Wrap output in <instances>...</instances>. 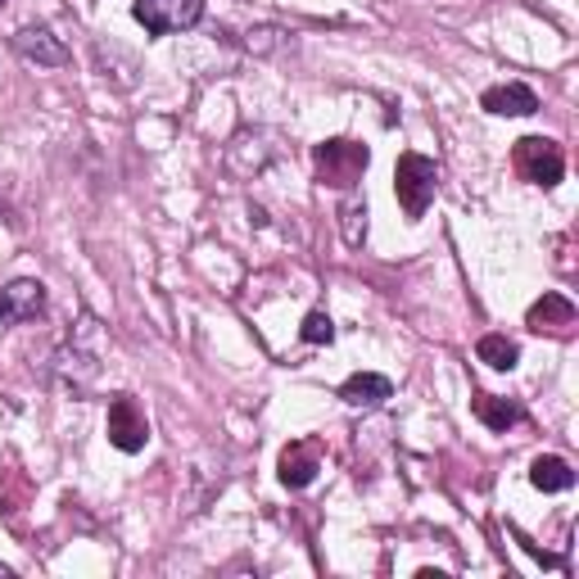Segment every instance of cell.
<instances>
[{
	"label": "cell",
	"instance_id": "cell-1",
	"mask_svg": "<svg viewBox=\"0 0 579 579\" xmlns=\"http://www.w3.org/2000/svg\"><path fill=\"white\" fill-rule=\"evenodd\" d=\"M367 164H371V155H367V145H358V140H322L313 150L317 181L335 186V190H354L362 181Z\"/></svg>",
	"mask_w": 579,
	"mask_h": 579
},
{
	"label": "cell",
	"instance_id": "cell-2",
	"mask_svg": "<svg viewBox=\"0 0 579 579\" xmlns=\"http://www.w3.org/2000/svg\"><path fill=\"white\" fill-rule=\"evenodd\" d=\"M285 159V145H281V136L276 131H267V127H245V131H235L231 136V145H227V168L235 172V177H259V172H267L272 164H281Z\"/></svg>",
	"mask_w": 579,
	"mask_h": 579
},
{
	"label": "cell",
	"instance_id": "cell-3",
	"mask_svg": "<svg viewBox=\"0 0 579 579\" xmlns=\"http://www.w3.org/2000/svg\"><path fill=\"white\" fill-rule=\"evenodd\" d=\"M434 186H440V164L425 159V155H399V168H394V196L403 204V213L417 222L425 218L430 200H434Z\"/></svg>",
	"mask_w": 579,
	"mask_h": 579
},
{
	"label": "cell",
	"instance_id": "cell-4",
	"mask_svg": "<svg viewBox=\"0 0 579 579\" xmlns=\"http://www.w3.org/2000/svg\"><path fill=\"white\" fill-rule=\"evenodd\" d=\"M512 168H516L520 181L552 190L561 181V172H566V155H561V145L548 140V136H520L516 150H512Z\"/></svg>",
	"mask_w": 579,
	"mask_h": 579
},
{
	"label": "cell",
	"instance_id": "cell-5",
	"mask_svg": "<svg viewBox=\"0 0 579 579\" xmlns=\"http://www.w3.org/2000/svg\"><path fill=\"white\" fill-rule=\"evenodd\" d=\"M131 19L150 32V36H168V32H190L204 19V0H136Z\"/></svg>",
	"mask_w": 579,
	"mask_h": 579
},
{
	"label": "cell",
	"instance_id": "cell-6",
	"mask_svg": "<svg viewBox=\"0 0 579 579\" xmlns=\"http://www.w3.org/2000/svg\"><path fill=\"white\" fill-rule=\"evenodd\" d=\"M105 430H109V444L118 453H140L145 444H150V421H145V412L136 408L131 394H118L109 403V425Z\"/></svg>",
	"mask_w": 579,
	"mask_h": 579
},
{
	"label": "cell",
	"instance_id": "cell-7",
	"mask_svg": "<svg viewBox=\"0 0 579 579\" xmlns=\"http://www.w3.org/2000/svg\"><path fill=\"white\" fill-rule=\"evenodd\" d=\"M14 51H19V60H28L36 69H64L69 64V45L41 23H28V28L14 32Z\"/></svg>",
	"mask_w": 579,
	"mask_h": 579
},
{
	"label": "cell",
	"instance_id": "cell-8",
	"mask_svg": "<svg viewBox=\"0 0 579 579\" xmlns=\"http://www.w3.org/2000/svg\"><path fill=\"white\" fill-rule=\"evenodd\" d=\"M322 471V449L317 440H295V444H285L281 453V485L285 489H308L313 480Z\"/></svg>",
	"mask_w": 579,
	"mask_h": 579
},
{
	"label": "cell",
	"instance_id": "cell-9",
	"mask_svg": "<svg viewBox=\"0 0 579 579\" xmlns=\"http://www.w3.org/2000/svg\"><path fill=\"white\" fill-rule=\"evenodd\" d=\"M41 313H45L41 281H10L0 290V322H36Z\"/></svg>",
	"mask_w": 579,
	"mask_h": 579
},
{
	"label": "cell",
	"instance_id": "cell-10",
	"mask_svg": "<svg viewBox=\"0 0 579 579\" xmlns=\"http://www.w3.org/2000/svg\"><path fill=\"white\" fill-rule=\"evenodd\" d=\"M480 105L498 118H529V114H539V95L525 82H503V86H489L480 95Z\"/></svg>",
	"mask_w": 579,
	"mask_h": 579
},
{
	"label": "cell",
	"instance_id": "cell-11",
	"mask_svg": "<svg viewBox=\"0 0 579 579\" xmlns=\"http://www.w3.org/2000/svg\"><path fill=\"white\" fill-rule=\"evenodd\" d=\"M340 399H345L349 408H380L385 399H394V385H390V376L358 371V376H349V380L340 385Z\"/></svg>",
	"mask_w": 579,
	"mask_h": 579
},
{
	"label": "cell",
	"instance_id": "cell-12",
	"mask_svg": "<svg viewBox=\"0 0 579 579\" xmlns=\"http://www.w3.org/2000/svg\"><path fill=\"white\" fill-rule=\"evenodd\" d=\"M529 485L544 489V494H566L575 485V471L566 457H535V466H529Z\"/></svg>",
	"mask_w": 579,
	"mask_h": 579
},
{
	"label": "cell",
	"instance_id": "cell-13",
	"mask_svg": "<svg viewBox=\"0 0 579 579\" xmlns=\"http://www.w3.org/2000/svg\"><path fill=\"white\" fill-rule=\"evenodd\" d=\"M475 358L485 362V367H494V371H512L516 362H520V345L516 340H507V335H480V345H475Z\"/></svg>",
	"mask_w": 579,
	"mask_h": 579
},
{
	"label": "cell",
	"instance_id": "cell-14",
	"mask_svg": "<svg viewBox=\"0 0 579 579\" xmlns=\"http://www.w3.org/2000/svg\"><path fill=\"white\" fill-rule=\"evenodd\" d=\"M535 330H561V326H570L575 322V304L566 299V295H544L535 308H529V317H525Z\"/></svg>",
	"mask_w": 579,
	"mask_h": 579
},
{
	"label": "cell",
	"instance_id": "cell-15",
	"mask_svg": "<svg viewBox=\"0 0 579 579\" xmlns=\"http://www.w3.org/2000/svg\"><path fill=\"white\" fill-rule=\"evenodd\" d=\"M475 417L485 421L489 430H512L525 412H520V403H512V399H498V394H475Z\"/></svg>",
	"mask_w": 579,
	"mask_h": 579
},
{
	"label": "cell",
	"instance_id": "cell-16",
	"mask_svg": "<svg viewBox=\"0 0 579 579\" xmlns=\"http://www.w3.org/2000/svg\"><path fill=\"white\" fill-rule=\"evenodd\" d=\"M340 231H345V245H349V250L362 245V235H367V204H362L358 196H349V200L340 204Z\"/></svg>",
	"mask_w": 579,
	"mask_h": 579
},
{
	"label": "cell",
	"instance_id": "cell-17",
	"mask_svg": "<svg viewBox=\"0 0 579 579\" xmlns=\"http://www.w3.org/2000/svg\"><path fill=\"white\" fill-rule=\"evenodd\" d=\"M299 335H304V345H330L335 340V322L326 313H308Z\"/></svg>",
	"mask_w": 579,
	"mask_h": 579
},
{
	"label": "cell",
	"instance_id": "cell-18",
	"mask_svg": "<svg viewBox=\"0 0 579 579\" xmlns=\"http://www.w3.org/2000/svg\"><path fill=\"white\" fill-rule=\"evenodd\" d=\"M281 41H285V32H276V28H254V32L245 36V51H254V55H272Z\"/></svg>",
	"mask_w": 579,
	"mask_h": 579
},
{
	"label": "cell",
	"instance_id": "cell-19",
	"mask_svg": "<svg viewBox=\"0 0 579 579\" xmlns=\"http://www.w3.org/2000/svg\"><path fill=\"white\" fill-rule=\"evenodd\" d=\"M0 579H10V566H0Z\"/></svg>",
	"mask_w": 579,
	"mask_h": 579
},
{
	"label": "cell",
	"instance_id": "cell-20",
	"mask_svg": "<svg viewBox=\"0 0 579 579\" xmlns=\"http://www.w3.org/2000/svg\"><path fill=\"white\" fill-rule=\"evenodd\" d=\"M0 6H6V0H0Z\"/></svg>",
	"mask_w": 579,
	"mask_h": 579
}]
</instances>
